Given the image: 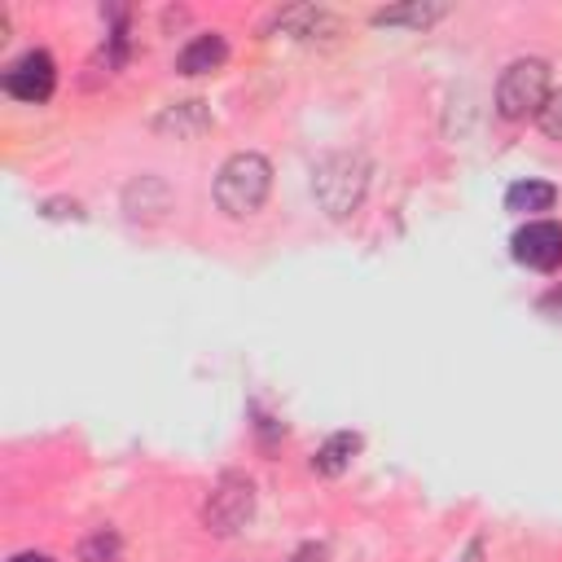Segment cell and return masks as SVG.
I'll list each match as a JSON object with an SVG mask.
<instances>
[{"mask_svg":"<svg viewBox=\"0 0 562 562\" xmlns=\"http://www.w3.org/2000/svg\"><path fill=\"white\" fill-rule=\"evenodd\" d=\"M312 193L316 206L329 220H351L369 193V158L360 149H334L316 162L312 171Z\"/></svg>","mask_w":562,"mask_h":562,"instance_id":"6da1fadb","label":"cell"},{"mask_svg":"<svg viewBox=\"0 0 562 562\" xmlns=\"http://www.w3.org/2000/svg\"><path fill=\"white\" fill-rule=\"evenodd\" d=\"M272 193V162L255 149H237L215 171V206L228 220H250Z\"/></svg>","mask_w":562,"mask_h":562,"instance_id":"7a4b0ae2","label":"cell"},{"mask_svg":"<svg viewBox=\"0 0 562 562\" xmlns=\"http://www.w3.org/2000/svg\"><path fill=\"white\" fill-rule=\"evenodd\" d=\"M549 61L544 57H514L501 79H496V114L505 123H522L536 119L540 105L549 101Z\"/></svg>","mask_w":562,"mask_h":562,"instance_id":"3957f363","label":"cell"},{"mask_svg":"<svg viewBox=\"0 0 562 562\" xmlns=\"http://www.w3.org/2000/svg\"><path fill=\"white\" fill-rule=\"evenodd\" d=\"M255 518V483L241 470H224L202 501V527L211 536H237Z\"/></svg>","mask_w":562,"mask_h":562,"instance_id":"277c9868","label":"cell"},{"mask_svg":"<svg viewBox=\"0 0 562 562\" xmlns=\"http://www.w3.org/2000/svg\"><path fill=\"white\" fill-rule=\"evenodd\" d=\"M0 83H4V92H9L13 101L44 105V101L53 97V88H57V61H53L48 48H26L18 61L4 66Z\"/></svg>","mask_w":562,"mask_h":562,"instance_id":"5b68a950","label":"cell"},{"mask_svg":"<svg viewBox=\"0 0 562 562\" xmlns=\"http://www.w3.org/2000/svg\"><path fill=\"white\" fill-rule=\"evenodd\" d=\"M514 259L522 268H536V272H553L562 268V224L558 220H527L514 241H509Z\"/></svg>","mask_w":562,"mask_h":562,"instance_id":"8992f818","label":"cell"},{"mask_svg":"<svg viewBox=\"0 0 562 562\" xmlns=\"http://www.w3.org/2000/svg\"><path fill=\"white\" fill-rule=\"evenodd\" d=\"M123 211H127V220H136V224H158V220L171 211V184H167L162 176H154V171L132 176V180L123 184Z\"/></svg>","mask_w":562,"mask_h":562,"instance_id":"52a82bcc","label":"cell"},{"mask_svg":"<svg viewBox=\"0 0 562 562\" xmlns=\"http://www.w3.org/2000/svg\"><path fill=\"white\" fill-rule=\"evenodd\" d=\"M263 31H281V35H294V40H325V35H338L342 22L329 13V9H316V4H290V9H277L268 18Z\"/></svg>","mask_w":562,"mask_h":562,"instance_id":"ba28073f","label":"cell"},{"mask_svg":"<svg viewBox=\"0 0 562 562\" xmlns=\"http://www.w3.org/2000/svg\"><path fill=\"white\" fill-rule=\"evenodd\" d=\"M439 18H448V4H439V0H408V4H386V9H373L369 13V22L373 26H404V31H426V26H435Z\"/></svg>","mask_w":562,"mask_h":562,"instance_id":"9c48e42d","label":"cell"},{"mask_svg":"<svg viewBox=\"0 0 562 562\" xmlns=\"http://www.w3.org/2000/svg\"><path fill=\"white\" fill-rule=\"evenodd\" d=\"M224 61H228V40L215 35V31L193 35V40L176 53V70H180V75H211V70H220Z\"/></svg>","mask_w":562,"mask_h":562,"instance_id":"30bf717a","label":"cell"},{"mask_svg":"<svg viewBox=\"0 0 562 562\" xmlns=\"http://www.w3.org/2000/svg\"><path fill=\"white\" fill-rule=\"evenodd\" d=\"M154 132L176 136V140H193V136L211 132V110H206V101H176L154 119Z\"/></svg>","mask_w":562,"mask_h":562,"instance_id":"8fae6325","label":"cell"},{"mask_svg":"<svg viewBox=\"0 0 562 562\" xmlns=\"http://www.w3.org/2000/svg\"><path fill=\"white\" fill-rule=\"evenodd\" d=\"M360 435L356 430H334L321 448H316V457H312V470L316 474H325V479H338V474H347L351 470V461H356V452H360Z\"/></svg>","mask_w":562,"mask_h":562,"instance_id":"7c38bea8","label":"cell"},{"mask_svg":"<svg viewBox=\"0 0 562 562\" xmlns=\"http://www.w3.org/2000/svg\"><path fill=\"white\" fill-rule=\"evenodd\" d=\"M553 202H558V189L549 180H514L505 189V211H514V215L540 220V211H553Z\"/></svg>","mask_w":562,"mask_h":562,"instance_id":"4fadbf2b","label":"cell"},{"mask_svg":"<svg viewBox=\"0 0 562 562\" xmlns=\"http://www.w3.org/2000/svg\"><path fill=\"white\" fill-rule=\"evenodd\" d=\"M75 558L79 562H123V536L114 527H97V531H88L79 540Z\"/></svg>","mask_w":562,"mask_h":562,"instance_id":"5bb4252c","label":"cell"},{"mask_svg":"<svg viewBox=\"0 0 562 562\" xmlns=\"http://www.w3.org/2000/svg\"><path fill=\"white\" fill-rule=\"evenodd\" d=\"M536 127L549 136V140H558L562 145V88H553L549 92V101L540 105V114H536Z\"/></svg>","mask_w":562,"mask_h":562,"instance_id":"9a60e30c","label":"cell"},{"mask_svg":"<svg viewBox=\"0 0 562 562\" xmlns=\"http://www.w3.org/2000/svg\"><path fill=\"white\" fill-rule=\"evenodd\" d=\"M290 562H329V549H325L321 540H303V544L290 553Z\"/></svg>","mask_w":562,"mask_h":562,"instance_id":"2e32d148","label":"cell"},{"mask_svg":"<svg viewBox=\"0 0 562 562\" xmlns=\"http://www.w3.org/2000/svg\"><path fill=\"white\" fill-rule=\"evenodd\" d=\"M44 215H48V220H61V215L83 220V206H79V202H61V198H57V202H44Z\"/></svg>","mask_w":562,"mask_h":562,"instance_id":"e0dca14e","label":"cell"},{"mask_svg":"<svg viewBox=\"0 0 562 562\" xmlns=\"http://www.w3.org/2000/svg\"><path fill=\"white\" fill-rule=\"evenodd\" d=\"M457 562H487V540L483 536H470V544L457 553Z\"/></svg>","mask_w":562,"mask_h":562,"instance_id":"ac0fdd59","label":"cell"},{"mask_svg":"<svg viewBox=\"0 0 562 562\" xmlns=\"http://www.w3.org/2000/svg\"><path fill=\"white\" fill-rule=\"evenodd\" d=\"M9 562H53L48 553H35V549H26V553H13Z\"/></svg>","mask_w":562,"mask_h":562,"instance_id":"d6986e66","label":"cell"}]
</instances>
